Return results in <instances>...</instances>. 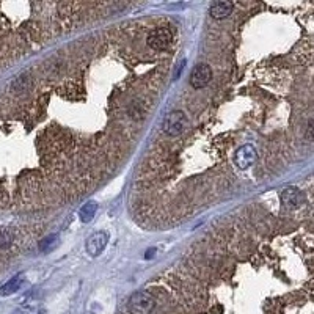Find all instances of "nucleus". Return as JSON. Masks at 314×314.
I'll return each mask as SVG.
<instances>
[{
  "label": "nucleus",
  "mask_w": 314,
  "mask_h": 314,
  "mask_svg": "<svg viewBox=\"0 0 314 314\" xmlns=\"http://www.w3.org/2000/svg\"><path fill=\"white\" fill-rule=\"evenodd\" d=\"M156 308V300L146 290H138L129 297L127 311L129 314H153Z\"/></svg>",
  "instance_id": "obj_1"
},
{
  "label": "nucleus",
  "mask_w": 314,
  "mask_h": 314,
  "mask_svg": "<svg viewBox=\"0 0 314 314\" xmlns=\"http://www.w3.org/2000/svg\"><path fill=\"white\" fill-rule=\"evenodd\" d=\"M187 126V118H185V113L182 110H171L167 113L162 123V131H164L168 137H178L182 134V131Z\"/></svg>",
  "instance_id": "obj_2"
},
{
  "label": "nucleus",
  "mask_w": 314,
  "mask_h": 314,
  "mask_svg": "<svg viewBox=\"0 0 314 314\" xmlns=\"http://www.w3.org/2000/svg\"><path fill=\"white\" fill-rule=\"evenodd\" d=\"M171 41H173V33L167 27H159L154 32H151L148 35V40H146L148 46L151 49H154V51L167 49Z\"/></svg>",
  "instance_id": "obj_3"
},
{
  "label": "nucleus",
  "mask_w": 314,
  "mask_h": 314,
  "mask_svg": "<svg viewBox=\"0 0 314 314\" xmlns=\"http://www.w3.org/2000/svg\"><path fill=\"white\" fill-rule=\"evenodd\" d=\"M256 159H258L256 148L248 143V145L240 146L236 151V154H234V164L240 170H247V168H250L254 164V162H256Z\"/></svg>",
  "instance_id": "obj_4"
},
{
  "label": "nucleus",
  "mask_w": 314,
  "mask_h": 314,
  "mask_svg": "<svg viewBox=\"0 0 314 314\" xmlns=\"http://www.w3.org/2000/svg\"><path fill=\"white\" fill-rule=\"evenodd\" d=\"M109 242V234L106 231H96L87 239L85 242V250L90 256H99V254L106 250Z\"/></svg>",
  "instance_id": "obj_5"
},
{
  "label": "nucleus",
  "mask_w": 314,
  "mask_h": 314,
  "mask_svg": "<svg viewBox=\"0 0 314 314\" xmlns=\"http://www.w3.org/2000/svg\"><path fill=\"white\" fill-rule=\"evenodd\" d=\"M212 79V69L207 63H198L192 71L190 76V85L196 90L204 88Z\"/></svg>",
  "instance_id": "obj_6"
},
{
  "label": "nucleus",
  "mask_w": 314,
  "mask_h": 314,
  "mask_svg": "<svg viewBox=\"0 0 314 314\" xmlns=\"http://www.w3.org/2000/svg\"><path fill=\"white\" fill-rule=\"evenodd\" d=\"M281 198V204L286 207V209H297L300 207L301 204L305 203V195L300 189L297 187H287L281 192L280 195Z\"/></svg>",
  "instance_id": "obj_7"
},
{
  "label": "nucleus",
  "mask_w": 314,
  "mask_h": 314,
  "mask_svg": "<svg viewBox=\"0 0 314 314\" xmlns=\"http://www.w3.org/2000/svg\"><path fill=\"white\" fill-rule=\"evenodd\" d=\"M209 13L214 19H226L232 13V4L231 2H214L209 8Z\"/></svg>",
  "instance_id": "obj_8"
},
{
  "label": "nucleus",
  "mask_w": 314,
  "mask_h": 314,
  "mask_svg": "<svg viewBox=\"0 0 314 314\" xmlns=\"http://www.w3.org/2000/svg\"><path fill=\"white\" fill-rule=\"evenodd\" d=\"M22 281H24V278H22V275L13 276L10 281H7L2 287H0V295H2V297H7V295H11V294L18 292V290L21 289V286H22Z\"/></svg>",
  "instance_id": "obj_9"
},
{
  "label": "nucleus",
  "mask_w": 314,
  "mask_h": 314,
  "mask_svg": "<svg viewBox=\"0 0 314 314\" xmlns=\"http://www.w3.org/2000/svg\"><path fill=\"white\" fill-rule=\"evenodd\" d=\"M96 211H98V203L96 201H88L79 211V218L82 220L84 223H88V222H91L93 218H95Z\"/></svg>",
  "instance_id": "obj_10"
},
{
  "label": "nucleus",
  "mask_w": 314,
  "mask_h": 314,
  "mask_svg": "<svg viewBox=\"0 0 314 314\" xmlns=\"http://www.w3.org/2000/svg\"><path fill=\"white\" fill-rule=\"evenodd\" d=\"M30 82H32V80H30L29 74H21V76H18L13 80V82H11V90L16 91V93H21V91H24V90L29 88Z\"/></svg>",
  "instance_id": "obj_11"
},
{
  "label": "nucleus",
  "mask_w": 314,
  "mask_h": 314,
  "mask_svg": "<svg viewBox=\"0 0 314 314\" xmlns=\"http://www.w3.org/2000/svg\"><path fill=\"white\" fill-rule=\"evenodd\" d=\"M57 243H58V236H49V237H46V239L41 240L40 248H41L43 251H49V250H52L54 247H57Z\"/></svg>",
  "instance_id": "obj_12"
},
{
  "label": "nucleus",
  "mask_w": 314,
  "mask_h": 314,
  "mask_svg": "<svg viewBox=\"0 0 314 314\" xmlns=\"http://www.w3.org/2000/svg\"><path fill=\"white\" fill-rule=\"evenodd\" d=\"M13 242V234L8 229H0V248H7Z\"/></svg>",
  "instance_id": "obj_13"
},
{
  "label": "nucleus",
  "mask_w": 314,
  "mask_h": 314,
  "mask_svg": "<svg viewBox=\"0 0 314 314\" xmlns=\"http://www.w3.org/2000/svg\"><path fill=\"white\" fill-rule=\"evenodd\" d=\"M306 137L309 138L311 142H314V118H311L308 121V126H306Z\"/></svg>",
  "instance_id": "obj_14"
},
{
  "label": "nucleus",
  "mask_w": 314,
  "mask_h": 314,
  "mask_svg": "<svg viewBox=\"0 0 314 314\" xmlns=\"http://www.w3.org/2000/svg\"><path fill=\"white\" fill-rule=\"evenodd\" d=\"M149 253H146V258L149 259L151 256H153V254H156V250H153V248H151V250H148Z\"/></svg>",
  "instance_id": "obj_15"
}]
</instances>
